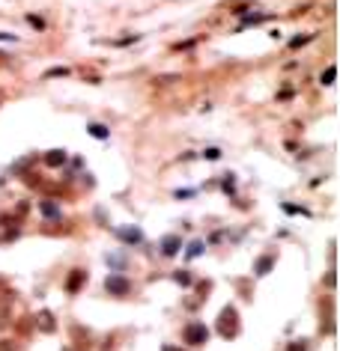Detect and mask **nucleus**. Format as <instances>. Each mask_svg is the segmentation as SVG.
Segmentation results:
<instances>
[{"mask_svg": "<svg viewBox=\"0 0 340 351\" xmlns=\"http://www.w3.org/2000/svg\"><path fill=\"white\" fill-rule=\"evenodd\" d=\"M84 283H87V274H84L81 268H75L72 274H69V280H66V292H69V295H75V292H78Z\"/></svg>", "mask_w": 340, "mask_h": 351, "instance_id": "obj_4", "label": "nucleus"}, {"mask_svg": "<svg viewBox=\"0 0 340 351\" xmlns=\"http://www.w3.org/2000/svg\"><path fill=\"white\" fill-rule=\"evenodd\" d=\"M63 161H66V152H63V149H51V152L45 155V164H48V167H60Z\"/></svg>", "mask_w": 340, "mask_h": 351, "instance_id": "obj_6", "label": "nucleus"}, {"mask_svg": "<svg viewBox=\"0 0 340 351\" xmlns=\"http://www.w3.org/2000/svg\"><path fill=\"white\" fill-rule=\"evenodd\" d=\"M218 333L227 336V339H233L239 333V319H236V309L233 306H224L221 309V316H218Z\"/></svg>", "mask_w": 340, "mask_h": 351, "instance_id": "obj_1", "label": "nucleus"}, {"mask_svg": "<svg viewBox=\"0 0 340 351\" xmlns=\"http://www.w3.org/2000/svg\"><path fill=\"white\" fill-rule=\"evenodd\" d=\"M87 131H90V134H93L96 140H105V137H107V128H105V125H99V122H93V125L87 128Z\"/></svg>", "mask_w": 340, "mask_h": 351, "instance_id": "obj_10", "label": "nucleus"}, {"mask_svg": "<svg viewBox=\"0 0 340 351\" xmlns=\"http://www.w3.org/2000/svg\"><path fill=\"white\" fill-rule=\"evenodd\" d=\"M272 265H275L272 256H262V259L257 262V274H260V277H262V274H269V268H272Z\"/></svg>", "mask_w": 340, "mask_h": 351, "instance_id": "obj_9", "label": "nucleus"}, {"mask_svg": "<svg viewBox=\"0 0 340 351\" xmlns=\"http://www.w3.org/2000/svg\"><path fill=\"white\" fill-rule=\"evenodd\" d=\"M39 330H45V333L54 330V316L51 313H39Z\"/></svg>", "mask_w": 340, "mask_h": 351, "instance_id": "obj_8", "label": "nucleus"}, {"mask_svg": "<svg viewBox=\"0 0 340 351\" xmlns=\"http://www.w3.org/2000/svg\"><path fill=\"white\" fill-rule=\"evenodd\" d=\"M218 155H221L218 149H206V158H209V161H215V158H218Z\"/></svg>", "mask_w": 340, "mask_h": 351, "instance_id": "obj_18", "label": "nucleus"}, {"mask_svg": "<svg viewBox=\"0 0 340 351\" xmlns=\"http://www.w3.org/2000/svg\"><path fill=\"white\" fill-rule=\"evenodd\" d=\"M182 339H185L188 345H203V342L209 339V330H206V325H203V322H191V325H185Z\"/></svg>", "mask_w": 340, "mask_h": 351, "instance_id": "obj_2", "label": "nucleus"}, {"mask_svg": "<svg viewBox=\"0 0 340 351\" xmlns=\"http://www.w3.org/2000/svg\"><path fill=\"white\" fill-rule=\"evenodd\" d=\"M27 21H30V24L36 27V30H45V21H42V18H36V15H27Z\"/></svg>", "mask_w": 340, "mask_h": 351, "instance_id": "obj_15", "label": "nucleus"}, {"mask_svg": "<svg viewBox=\"0 0 340 351\" xmlns=\"http://www.w3.org/2000/svg\"><path fill=\"white\" fill-rule=\"evenodd\" d=\"M179 247H182L179 235H164V238H161V253H164V256H176Z\"/></svg>", "mask_w": 340, "mask_h": 351, "instance_id": "obj_5", "label": "nucleus"}, {"mask_svg": "<svg viewBox=\"0 0 340 351\" xmlns=\"http://www.w3.org/2000/svg\"><path fill=\"white\" fill-rule=\"evenodd\" d=\"M0 351H15V345L9 339H3V342H0Z\"/></svg>", "mask_w": 340, "mask_h": 351, "instance_id": "obj_17", "label": "nucleus"}, {"mask_svg": "<svg viewBox=\"0 0 340 351\" xmlns=\"http://www.w3.org/2000/svg\"><path fill=\"white\" fill-rule=\"evenodd\" d=\"M0 39H3V42H9V39H15V36H6V33H0Z\"/></svg>", "mask_w": 340, "mask_h": 351, "instance_id": "obj_21", "label": "nucleus"}, {"mask_svg": "<svg viewBox=\"0 0 340 351\" xmlns=\"http://www.w3.org/2000/svg\"><path fill=\"white\" fill-rule=\"evenodd\" d=\"M120 238H123V241H131V244H137L143 235H140V229H120Z\"/></svg>", "mask_w": 340, "mask_h": 351, "instance_id": "obj_7", "label": "nucleus"}, {"mask_svg": "<svg viewBox=\"0 0 340 351\" xmlns=\"http://www.w3.org/2000/svg\"><path fill=\"white\" fill-rule=\"evenodd\" d=\"M308 345H305V339H298V345H289V351H305Z\"/></svg>", "mask_w": 340, "mask_h": 351, "instance_id": "obj_19", "label": "nucleus"}, {"mask_svg": "<svg viewBox=\"0 0 340 351\" xmlns=\"http://www.w3.org/2000/svg\"><path fill=\"white\" fill-rule=\"evenodd\" d=\"M176 280H179L182 286H188V283H191V274H188V271H179V274H176Z\"/></svg>", "mask_w": 340, "mask_h": 351, "instance_id": "obj_16", "label": "nucleus"}, {"mask_svg": "<svg viewBox=\"0 0 340 351\" xmlns=\"http://www.w3.org/2000/svg\"><path fill=\"white\" fill-rule=\"evenodd\" d=\"M334 77H337V66H328V69L322 71V84H325V87L334 84Z\"/></svg>", "mask_w": 340, "mask_h": 351, "instance_id": "obj_12", "label": "nucleus"}, {"mask_svg": "<svg viewBox=\"0 0 340 351\" xmlns=\"http://www.w3.org/2000/svg\"><path fill=\"white\" fill-rule=\"evenodd\" d=\"M39 209H42V214H45V217H60V209H57L54 203H42Z\"/></svg>", "mask_w": 340, "mask_h": 351, "instance_id": "obj_11", "label": "nucleus"}, {"mask_svg": "<svg viewBox=\"0 0 340 351\" xmlns=\"http://www.w3.org/2000/svg\"><path fill=\"white\" fill-rule=\"evenodd\" d=\"M203 247H206L203 241H194L191 247H188V256H197V253H203Z\"/></svg>", "mask_w": 340, "mask_h": 351, "instance_id": "obj_14", "label": "nucleus"}, {"mask_svg": "<svg viewBox=\"0 0 340 351\" xmlns=\"http://www.w3.org/2000/svg\"><path fill=\"white\" fill-rule=\"evenodd\" d=\"M66 74H69V69H63V66H60V69H48V71H45V77H66Z\"/></svg>", "mask_w": 340, "mask_h": 351, "instance_id": "obj_13", "label": "nucleus"}, {"mask_svg": "<svg viewBox=\"0 0 340 351\" xmlns=\"http://www.w3.org/2000/svg\"><path fill=\"white\" fill-rule=\"evenodd\" d=\"M105 289H107V295L123 298V295H129V292H131V283H129L126 277H120V274H110V277L105 280Z\"/></svg>", "mask_w": 340, "mask_h": 351, "instance_id": "obj_3", "label": "nucleus"}, {"mask_svg": "<svg viewBox=\"0 0 340 351\" xmlns=\"http://www.w3.org/2000/svg\"><path fill=\"white\" fill-rule=\"evenodd\" d=\"M161 351H182V348H176V345H161Z\"/></svg>", "mask_w": 340, "mask_h": 351, "instance_id": "obj_20", "label": "nucleus"}, {"mask_svg": "<svg viewBox=\"0 0 340 351\" xmlns=\"http://www.w3.org/2000/svg\"><path fill=\"white\" fill-rule=\"evenodd\" d=\"M60 351H72V348H60Z\"/></svg>", "mask_w": 340, "mask_h": 351, "instance_id": "obj_22", "label": "nucleus"}]
</instances>
